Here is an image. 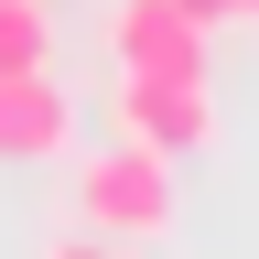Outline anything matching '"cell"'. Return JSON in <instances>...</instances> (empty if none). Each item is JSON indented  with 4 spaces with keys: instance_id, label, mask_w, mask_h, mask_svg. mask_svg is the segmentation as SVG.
I'll return each instance as SVG.
<instances>
[{
    "instance_id": "obj_5",
    "label": "cell",
    "mask_w": 259,
    "mask_h": 259,
    "mask_svg": "<svg viewBox=\"0 0 259 259\" xmlns=\"http://www.w3.org/2000/svg\"><path fill=\"white\" fill-rule=\"evenodd\" d=\"M54 65V11L44 0H0V76H32Z\"/></svg>"
},
{
    "instance_id": "obj_2",
    "label": "cell",
    "mask_w": 259,
    "mask_h": 259,
    "mask_svg": "<svg viewBox=\"0 0 259 259\" xmlns=\"http://www.w3.org/2000/svg\"><path fill=\"white\" fill-rule=\"evenodd\" d=\"M119 141H141L162 162L216 151V87L205 76H151V65H119Z\"/></svg>"
},
{
    "instance_id": "obj_3",
    "label": "cell",
    "mask_w": 259,
    "mask_h": 259,
    "mask_svg": "<svg viewBox=\"0 0 259 259\" xmlns=\"http://www.w3.org/2000/svg\"><path fill=\"white\" fill-rule=\"evenodd\" d=\"M108 54L151 65V76H205V22L184 0H119L108 11Z\"/></svg>"
},
{
    "instance_id": "obj_1",
    "label": "cell",
    "mask_w": 259,
    "mask_h": 259,
    "mask_svg": "<svg viewBox=\"0 0 259 259\" xmlns=\"http://www.w3.org/2000/svg\"><path fill=\"white\" fill-rule=\"evenodd\" d=\"M65 205H76V238L141 248V238H173V227H184V184H173V162H162V151L108 141V151H76Z\"/></svg>"
},
{
    "instance_id": "obj_4",
    "label": "cell",
    "mask_w": 259,
    "mask_h": 259,
    "mask_svg": "<svg viewBox=\"0 0 259 259\" xmlns=\"http://www.w3.org/2000/svg\"><path fill=\"white\" fill-rule=\"evenodd\" d=\"M65 151H76V97L44 65L32 76H0V162H65Z\"/></svg>"
},
{
    "instance_id": "obj_6",
    "label": "cell",
    "mask_w": 259,
    "mask_h": 259,
    "mask_svg": "<svg viewBox=\"0 0 259 259\" xmlns=\"http://www.w3.org/2000/svg\"><path fill=\"white\" fill-rule=\"evenodd\" d=\"M184 11H194V22L216 32V22H259V0H184Z\"/></svg>"
}]
</instances>
